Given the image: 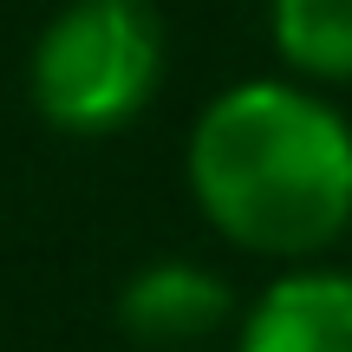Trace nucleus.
<instances>
[{
	"mask_svg": "<svg viewBox=\"0 0 352 352\" xmlns=\"http://www.w3.org/2000/svg\"><path fill=\"white\" fill-rule=\"evenodd\" d=\"M189 189L248 254H314L352 222V131L300 85H235L189 131Z\"/></svg>",
	"mask_w": 352,
	"mask_h": 352,
	"instance_id": "obj_1",
	"label": "nucleus"
},
{
	"mask_svg": "<svg viewBox=\"0 0 352 352\" xmlns=\"http://www.w3.org/2000/svg\"><path fill=\"white\" fill-rule=\"evenodd\" d=\"M26 85L52 131L104 138L164 85V20L144 0H72L46 20Z\"/></svg>",
	"mask_w": 352,
	"mask_h": 352,
	"instance_id": "obj_2",
	"label": "nucleus"
},
{
	"mask_svg": "<svg viewBox=\"0 0 352 352\" xmlns=\"http://www.w3.org/2000/svg\"><path fill=\"white\" fill-rule=\"evenodd\" d=\"M228 314H235L228 280H215L196 261H151L118 294V327L157 352H176V346H196L209 333H222Z\"/></svg>",
	"mask_w": 352,
	"mask_h": 352,
	"instance_id": "obj_3",
	"label": "nucleus"
},
{
	"mask_svg": "<svg viewBox=\"0 0 352 352\" xmlns=\"http://www.w3.org/2000/svg\"><path fill=\"white\" fill-rule=\"evenodd\" d=\"M235 352H352V274H287L241 320Z\"/></svg>",
	"mask_w": 352,
	"mask_h": 352,
	"instance_id": "obj_4",
	"label": "nucleus"
},
{
	"mask_svg": "<svg viewBox=\"0 0 352 352\" xmlns=\"http://www.w3.org/2000/svg\"><path fill=\"white\" fill-rule=\"evenodd\" d=\"M274 46L307 78H352V0H274Z\"/></svg>",
	"mask_w": 352,
	"mask_h": 352,
	"instance_id": "obj_5",
	"label": "nucleus"
}]
</instances>
